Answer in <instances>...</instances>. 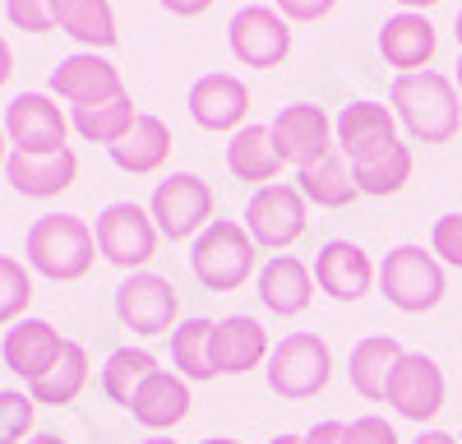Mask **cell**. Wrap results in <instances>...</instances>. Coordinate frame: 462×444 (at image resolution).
<instances>
[{
	"label": "cell",
	"instance_id": "obj_1",
	"mask_svg": "<svg viewBox=\"0 0 462 444\" xmlns=\"http://www.w3.org/2000/svg\"><path fill=\"white\" fill-rule=\"evenodd\" d=\"M393 116L411 130V139L420 143H448L462 130V102H457V84L439 69H416V74H398L393 88Z\"/></svg>",
	"mask_w": 462,
	"mask_h": 444
},
{
	"label": "cell",
	"instance_id": "obj_2",
	"mask_svg": "<svg viewBox=\"0 0 462 444\" xmlns=\"http://www.w3.org/2000/svg\"><path fill=\"white\" fill-rule=\"evenodd\" d=\"M23 254H28L32 273H42L51 282H74V278H84L93 269L97 236L79 213H47L28 227Z\"/></svg>",
	"mask_w": 462,
	"mask_h": 444
},
{
	"label": "cell",
	"instance_id": "obj_3",
	"mask_svg": "<svg viewBox=\"0 0 462 444\" xmlns=\"http://www.w3.org/2000/svg\"><path fill=\"white\" fill-rule=\"evenodd\" d=\"M259 245L254 236L231 217H213L208 227L195 236V250H189V269L208 291H236L250 273H254Z\"/></svg>",
	"mask_w": 462,
	"mask_h": 444
},
{
	"label": "cell",
	"instance_id": "obj_4",
	"mask_svg": "<svg viewBox=\"0 0 462 444\" xmlns=\"http://www.w3.org/2000/svg\"><path fill=\"white\" fill-rule=\"evenodd\" d=\"M379 291L383 301L407 310V315H420V310H435L448 291V278H444V264L435 259V250L426 245H393L379 264Z\"/></svg>",
	"mask_w": 462,
	"mask_h": 444
},
{
	"label": "cell",
	"instance_id": "obj_5",
	"mask_svg": "<svg viewBox=\"0 0 462 444\" xmlns=\"http://www.w3.org/2000/svg\"><path fill=\"white\" fill-rule=\"evenodd\" d=\"M268 389L278 398H315L333 380V352L319 333H287V338L268 352Z\"/></svg>",
	"mask_w": 462,
	"mask_h": 444
},
{
	"label": "cell",
	"instance_id": "obj_6",
	"mask_svg": "<svg viewBox=\"0 0 462 444\" xmlns=\"http://www.w3.org/2000/svg\"><path fill=\"white\" fill-rule=\"evenodd\" d=\"M93 236H97V254L106 259V264L125 269V273H130V269L143 273V264L152 259V250H158V236H162V232H158V222H152L148 208L121 199V204H106V208L97 213Z\"/></svg>",
	"mask_w": 462,
	"mask_h": 444
},
{
	"label": "cell",
	"instance_id": "obj_7",
	"mask_svg": "<svg viewBox=\"0 0 462 444\" xmlns=\"http://www.w3.org/2000/svg\"><path fill=\"white\" fill-rule=\"evenodd\" d=\"M152 222L167 241H185V236H199L213 217V185L199 180L195 171H176L167 180H158L148 204Z\"/></svg>",
	"mask_w": 462,
	"mask_h": 444
},
{
	"label": "cell",
	"instance_id": "obj_8",
	"mask_svg": "<svg viewBox=\"0 0 462 444\" xmlns=\"http://www.w3.org/2000/svg\"><path fill=\"white\" fill-rule=\"evenodd\" d=\"M226 47L250 69H273L291 56V23L273 5H245L226 23Z\"/></svg>",
	"mask_w": 462,
	"mask_h": 444
},
{
	"label": "cell",
	"instance_id": "obj_9",
	"mask_svg": "<svg viewBox=\"0 0 462 444\" xmlns=\"http://www.w3.org/2000/svg\"><path fill=\"white\" fill-rule=\"evenodd\" d=\"M305 195L296 185H259L245 204V232L263 250H287L305 236Z\"/></svg>",
	"mask_w": 462,
	"mask_h": 444
},
{
	"label": "cell",
	"instance_id": "obj_10",
	"mask_svg": "<svg viewBox=\"0 0 462 444\" xmlns=\"http://www.w3.org/2000/svg\"><path fill=\"white\" fill-rule=\"evenodd\" d=\"M444 370H439V361L435 356H426V352H402V361L393 365V375H389V407L398 417H407V421H435L439 412H444Z\"/></svg>",
	"mask_w": 462,
	"mask_h": 444
},
{
	"label": "cell",
	"instance_id": "obj_11",
	"mask_svg": "<svg viewBox=\"0 0 462 444\" xmlns=\"http://www.w3.org/2000/svg\"><path fill=\"white\" fill-rule=\"evenodd\" d=\"M176 287L162 278V273H130L121 287H116V315H121V324L130 333H139V338H158V333L176 328Z\"/></svg>",
	"mask_w": 462,
	"mask_h": 444
},
{
	"label": "cell",
	"instance_id": "obj_12",
	"mask_svg": "<svg viewBox=\"0 0 462 444\" xmlns=\"http://www.w3.org/2000/svg\"><path fill=\"white\" fill-rule=\"evenodd\" d=\"M5 139L14 153H56V148H69L65 143V111L56 106L51 93H19L10 106H5Z\"/></svg>",
	"mask_w": 462,
	"mask_h": 444
},
{
	"label": "cell",
	"instance_id": "obj_13",
	"mask_svg": "<svg viewBox=\"0 0 462 444\" xmlns=\"http://www.w3.org/2000/svg\"><path fill=\"white\" fill-rule=\"evenodd\" d=\"M268 134H273V148L282 153V162H296V167L333 153V121L324 116V106H315V102L282 106L273 116V125H268Z\"/></svg>",
	"mask_w": 462,
	"mask_h": 444
},
{
	"label": "cell",
	"instance_id": "obj_14",
	"mask_svg": "<svg viewBox=\"0 0 462 444\" xmlns=\"http://www.w3.org/2000/svg\"><path fill=\"white\" fill-rule=\"evenodd\" d=\"M333 134H337V153L346 162H365V158L383 153L389 143H398V116L379 102H352L337 111Z\"/></svg>",
	"mask_w": 462,
	"mask_h": 444
},
{
	"label": "cell",
	"instance_id": "obj_15",
	"mask_svg": "<svg viewBox=\"0 0 462 444\" xmlns=\"http://www.w3.org/2000/svg\"><path fill=\"white\" fill-rule=\"evenodd\" d=\"M51 93L65 97L69 106H93V102L121 97L125 84H121V69H116L111 60H102L93 51H74L51 69Z\"/></svg>",
	"mask_w": 462,
	"mask_h": 444
},
{
	"label": "cell",
	"instance_id": "obj_16",
	"mask_svg": "<svg viewBox=\"0 0 462 444\" xmlns=\"http://www.w3.org/2000/svg\"><path fill=\"white\" fill-rule=\"evenodd\" d=\"M5 176L23 199H51V195L74 185V176H79V153H74V148H56V153H14L10 148Z\"/></svg>",
	"mask_w": 462,
	"mask_h": 444
},
{
	"label": "cell",
	"instance_id": "obj_17",
	"mask_svg": "<svg viewBox=\"0 0 462 444\" xmlns=\"http://www.w3.org/2000/svg\"><path fill=\"white\" fill-rule=\"evenodd\" d=\"M379 269L370 264V254L356 241H328L315 254V282L333 296V301H361L374 287Z\"/></svg>",
	"mask_w": 462,
	"mask_h": 444
},
{
	"label": "cell",
	"instance_id": "obj_18",
	"mask_svg": "<svg viewBox=\"0 0 462 444\" xmlns=\"http://www.w3.org/2000/svg\"><path fill=\"white\" fill-rule=\"evenodd\" d=\"M60 347H65V338L47 319H19L14 328H5V338H0V361H5L19 380L32 384L56 365Z\"/></svg>",
	"mask_w": 462,
	"mask_h": 444
},
{
	"label": "cell",
	"instance_id": "obj_19",
	"mask_svg": "<svg viewBox=\"0 0 462 444\" xmlns=\"http://www.w3.org/2000/svg\"><path fill=\"white\" fill-rule=\"evenodd\" d=\"M268 328L254 315H226L213 324V365L217 375H245L254 365H268Z\"/></svg>",
	"mask_w": 462,
	"mask_h": 444
},
{
	"label": "cell",
	"instance_id": "obj_20",
	"mask_svg": "<svg viewBox=\"0 0 462 444\" xmlns=\"http://www.w3.org/2000/svg\"><path fill=\"white\" fill-rule=\"evenodd\" d=\"M250 111V88L236 79V74H204L189 88V116H195L204 130L226 134L245 121Z\"/></svg>",
	"mask_w": 462,
	"mask_h": 444
},
{
	"label": "cell",
	"instance_id": "obj_21",
	"mask_svg": "<svg viewBox=\"0 0 462 444\" xmlns=\"http://www.w3.org/2000/svg\"><path fill=\"white\" fill-rule=\"evenodd\" d=\"M315 296V273L300 264L296 254H273L268 264L259 269V301L263 310H273L278 319H291L310 306Z\"/></svg>",
	"mask_w": 462,
	"mask_h": 444
},
{
	"label": "cell",
	"instance_id": "obj_22",
	"mask_svg": "<svg viewBox=\"0 0 462 444\" xmlns=\"http://www.w3.org/2000/svg\"><path fill=\"white\" fill-rule=\"evenodd\" d=\"M130 417L148 430H171L189 417V380L176 370H152L130 402Z\"/></svg>",
	"mask_w": 462,
	"mask_h": 444
},
{
	"label": "cell",
	"instance_id": "obj_23",
	"mask_svg": "<svg viewBox=\"0 0 462 444\" xmlns=\"http://www.w3.org/2000/svg\"><path fill=\"white\" fill-rule=\"evenodd\" d=\"M379 56L389 60L393 69L402 74H416V69H426L430 56H435V23L426 14H393L389 23L379 28Z\"/></svg>",
	"mask_w": 462,
	"mask_h": 444
},
{
	"label": "cell",
	"instance_id": "obj_24",
	"mask_svg": "<svg viewBox=\"0 0 462 444\" xmlns=\"http://www.w3.org/2000/svg\"><path fill=\"white\" fill-rule=\"evenodd\" d=\"M402 361V343L389 338V333H370V338H361L352 347V361H346V375H352V389L370 402H379L383 393H389V375L393 365Z\"/></svg>",
	"mask_w": 462,
	"mask_h": 444
},
{
	"label": "cell",
	"instance_id": "obj_25",
	"mask_svg": "<svg viewBox=\"0 0 462 444\" xmlns=\"http://www.w3.org/2000/svg\"><path fill=\"white\" fill-rule=\"evenodd\" d=\"M296 190L305 195V204H315V208H346L361 195L356 176H352V167H346L342 153H324L315 162L296 167Z\"/></svg>",
	"mask_w": 462,
	"mask_h": 444
},
{
	"label": "cell",
	"instance_id": "obj_26",
	"mask_svg": "<svg viewBox=\"0 0 462 444\" xmlns=\"http://www.w3.org/2000/svg\"><path fill=\"white\" fill-rule=\"evenodd\" d=\"M51 19H56L60 32H69L74 42H84L88 51H106V47L121 42L111 0H51Z\"/></svg>",
	"mask_w": 462,
	"mask_h": 444
},
{
	"label": "cell",
	"instance_id": "obj_27",
	"mask_svg": "<svg viewBox=\"0 0 462 444\" xmlns=\"http://www.w3.org/2000/svg\"><path fill=\"white\" fill-rule=\"evenodd\" d=\"M106 153H111V162L121 167V171L148 176V171H158V167L167 162V153H171V130H167V121L143 116V111H139L134 130H130L121 143H111Z\"/></svg>",
	"mask_w": 462,
	"mask_h": 444
},
{
	"label": "cell",
	"instance_id": "obj_28",
	"mask_svg": "<svg viewBox=\"0 0 462 444\" xmlns=\"http://www.w3.org/2000/svg\"><path fill=\"white\" fill-rule=\"evenodd\" d=\"M226 167L236 180H250V185H268L278 171H282V153L273 148V134L268 125H245L231 134L226 143Z\"/></svg>",
	"mask_w": 462,
	"mask_h": 444
},
{
	"label": "cell",
	"instance_id": "obj_29",
	"mask_svg": "<svg viewBox=\"0 0 462 444\" xmlns=\"http://www.w3.org/2000/svg\"><path fill=\"white\" fill-rule=\"evenodd\" d=\"M84 384H88V347L74 343V338H65L56 365L47 370L42 380L28 384V398H32V402H47V407H69L74 398L84 393Z\"/></svg>",
	"mask_w": 462,
	"mask_h": 444
},
{
	"label": "cell",
	"instance_id": "obj_30",
	"mask_svg": "<svg viewBox=\"0 0 462 444\" xmlns=\"http://www.w3.org/2000/svg\"><path fill=\"white\" fill-rule=\"evenodd\" d=\"M171 365L189 384H208L217 375L213 365V319H180L171 328Z\"/></svg>",
	"mask_w": 462,
	"mask_h": 444
},
{
	"label": "cell",
	"instance_id": "obj_31",
	"mask_svg": "<svg viewBox=\"0 0 462 444\" xmlns=\"http://www.w3.org/2000/svg\"><path fill=\"white\" fill-rule=\"evenodd\" d=\"M134 121H139V111H134L130 93L111 97V102H93V106H74V116H69V125L79 130L88 143H106V148L121 143L134 130Z\"/></svg>",
	"mask_w": 462,
	"mask_h": 444
},
{
	"label": "cell",
	"instance_id": "obj_32",
	"mask_svg": "<svg viewBox=\"0 0 462 444\" xmlns=\"http://www.w3.org/2000/svg\"><path fill=\"white\" fill-rule=\"evenodd\" d=\"M152 370H162V365H158V356H152L148 347H116V352L106 356V365H102V393H106L111 402L130 407L134 393L143 389V380L152 375Z\"/></svg>",
	"mask_w": 462,
	"mask_h": 444
},
{
	"label": "cell",
	"instance_id": "obj_33",
	"mask_svg": "<svg viewBox=\"0 0 462 444\" xmlns=\"http://www.w3.org/2000/svg\"><path fill=\"white\" fill-rule=\"evenodd\" d=\"M352 176H356V190L361 195H374V199L398 195L402 185H407V176H411V148L398 139V143L383 148V153H374L365 162H352Z\"/></svg>",
	"mask_w": 462,
	"mask_h": 444
},
{
	"label": "cell",
	"instance_id": "obj_34",
	"mask_svg": "<svg viewBox=\"0 0 462 444\" xmlns=\"http://www.w3.org/2000/svg\"><path fill=\"white\" fill-rule=\"evenodd\" d=\"M32 301V273L14 254H0V324H19Z\"/></svg>",
	"mask_w": 462,
	"mask_h": 444
},
{
	"label": "cell",
	"instance_id": "obj_35",
	"mask_svg": "<svg viewBox=\"0 0 462 444\" xmlns=\"http://www.w3.org/2000/svg\"><path fill=\"white\" fill-rule=\"evenodd\" d=\"M32 417L37 402L19 389H0V444H23L32 439Z\"/></svg>",
	"mask_w": 462,
	"mask_h": 444
},
{
	"label": "cell",
	"instance_id": "obj_36",
	"mask_svg": "<svg viewBox=\"0 0 462 444\" xmlns=\"http://www.w3.org/2000/svg\"><path fill=\"white\" fill-rule=\"evenodd\" d=\"M430 250L439 264H453L462 269V213H444L435 222V232H430Z\"/></svg>",
	"mask_w": 462,
	"mask_h": 444
},
{
	"label": "cell",
	"instance_id": "obj_37",
	"mask_svg": "<svg viewBox=\"0 0 462 444\" xmlns=\"http://www.w3.org/2000/svg\"><path fill=\"white\" fill-rule=\"evenodd\" d=\"M5 19H10L19 32H51V28H56L51 0H5Z\"/></svg>",
	"mask_w": 462,
	"mask_h": 444
},
{
	"label": "cell",
	"instance_id": "obj_38",
	"mask_svg": "<svg viewBox=\"0 0 462 444\" xmlns=\"http://www.w3.org/2000/svg\"><path fill=\"white\" fill-rule=\"evenodd\" d=\"M342 444H398V430H393L389 421H383V417L365 412V417H356L352 426H346Z\"/></svg>",
	"mask_w": 462,
	"mask_h": 444
},
{
	"label": "cell",
	"instance_id": "obj_39",
	"mask_svg": "<svg viewBox=\"0 0 462 444\" xmlns=\"http://www.w3.org/2000/svg\"><path fill=\"white\" fill-rule=\"evenodd\" d=\"M333 5H337V0H273V10H278L287 23H315V19H324Z\"/></svg>",
	"mask_w": 462,
	"mask_h": 444
},
{
	"label": "cell",
	"instance_id": "obj_40",
	"mask_svg": "<svg viewBox=\"0 0 462 444\" xmlns=\"http://www.w3.org/2000/svg\"><path fill=\"white\" fill-rule=\"evenodd\" d=\"M342 435H346V421H315L300 439L305 444H342Z\"/></svg>",
	"mask_w": 462,
	"mask_h": 444
},
{
	"label": "cell",
	"instance_id": "obj_41",
	"mask_svg": "<svg viewBox=\"0 0 462 444\" xmlns=\"http://www.w3.org/2000/svg\"><path fill=\"white\" fill-rule=\"evenodd\" d=\"M158 5L167 10V14H180V19H195V14H204L213 0H158Z\"/></svg>",
	"mask_w": 462,
	"mask_h": 444
},
{
	"label": "cell",
	"instance_id": "obj_42",
	"mask_svg": "<svg viewBox=\"0 0 462 444\" xmlns=\"http://www.w3.org/2000/svg\"><path fill=\"white\" fill-rule=\"evenodd\" d=\"M10 74H14V56H10V42L0 37V88L10 84Z\"/></svg>",
	"mask_w": 462,
	"mask_h": 444
},
{
	"label": "cell",
	"instance_id": "obj_43",
	"mask_svg": "<svg viewBox=\"0 0 462 444\" xmlns=\"http://www.w3.org/2000/svg\"><path fill=\"white\" fill-rule=\"evenodd\" d=\"M411 444H462L457 435H448V430H420Z\"/></svg>",
	"mask_w": 462,
	"mask_h": 444
},
{
	"label": "cell",
	"instance_id": "obj_44",
	"mask_svg": "<svg viewBox=\"0 0 462 444\" xmlns=\"http://www.w3.org/2000/svg\"><path fill=\"white\" fill-rule=\"evenodd\" d=\"M402 10H411V14H420V10H430V5H439V0H398Z\"/></svg>",
	"mask_w": 462,
	"mask_h": 444
},
{
	"label": "cell",
	"instance_id": "obj_45",
	"mask_svg": "<svg viewBox=\"0 0 462 444\" xmlns=\"http://www.w3.org/2000/svg\"><path fill=\"white\" fill-rule=\"evenodd\" d=\"M23 444H65V439L51 435V430H42V435H32V439H23Z\"/></svg>",
	"mask_w": 462,
	"mask_h": 444
},
{
	"label": "cell",
	"instance_id": "obj_46",
	"mask_svg": "<svg viewBox=\"0 0 462 444\" xmlns=\"http://www.w3.org/2000/svg\"><path fill=\"white\" fill-rule=\"evenodd\" d=\"M10 162V139H5V125H0V167Z\"/></svg>",
	"mask_w": 462,
	"mask_h": 444
},
{
	"label": "cell",
	"instance_id": "obj_47",
	"mask_svg": "<svg viewBox=\"0 0 462 444\" xmlns=\"http://www.w3.org/2000/svg\"><path fill=\"white\" fill-rule=\"evenodd\" d=\"M268 444H305L300 435H278V439H268Z\"/></svg>",
	"mask_w": 462,
	"mask_h": 444
},
{
	"label": "cell",
	"instance_id": "obj_48",
	"mask_svg": "<svg viewBox=\"0 0 462 444\" xmlns=\"http://www.w3.org/2000/svg\"><path fill=\"white\" fill-rule=\"evenodd\" d=\"M453 84L462 88V56H457V69H453Z\"/></svg>",
	"mask_w": 462,
	"mask_h": 444
},
{
	"label": "cell",
	"instance_id": "obj_49",
	"mask_svg": "<svg viewBox=\"0 0 462 444\" xmlns=\"http://www.w3.org/2000/svg\"><path fill=\"white\" fill-rule=\"evenodd\" d=\"M204 444H241V439H222V435H217V439H204Z\"/></svg>",
	"mask_w": 462,
	"mask_h": 444
},
{
	"label": "cell",
	"instance_id": "obj_50",
	"mask_svg": "<svg viewBox=\"0 0 462 444\" xmlns=\"http://www.w3.org/2000/svg\"><path fill=\"white\" fill-rule=\"evenodd\" d=\"M457 47H462V10H457Z\"/></svg>",
	"mask_w": 462,
	"mask_h": 444
},
{
	"label": "cell",
	"instance_id": "obj_51",
	"mask_svg": "<svg viewBox=\"0 0 462 444\" xmlns=\"http://www.w3.org/2000/svg\"><path fill=\"white\" fill-rule=\"evenodd\" d=\"M143 444H176V439H143Z\"/></svg>",
	"mask_w": 462,
	"mask_h": 444
}]
</instances>
